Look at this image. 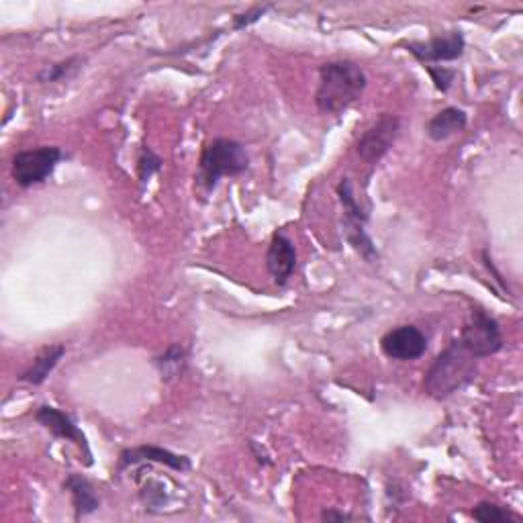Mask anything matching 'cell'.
Masks as SVG:
<instances>
[{
	"mask_svg": "<svg viewBox=\"0 0 523 523\" xmlns=\"http://www.w3.org/2000/svg\"><path fill=\"white\" fill-rule=\"evenodd\" d=\"M368 78L362 66L352 60L327 62L319 68V86L315 103L321 113L338 115L352 107L366 90Z\"/></svg>",
	"mask_w": 523,
	"mask_h": 523,
	"instance_id": "6da1fadb",
	"label": "cell"
},
{
	"mask_svg": "<svg viewBox=\"0 0 523 523\" xmlns=\"http://www.w3.org/2000/svg\"><path fill=\"white\" fill-rule=\"evenodd\" d=\"M479 374V358L460 340H454L425 372L423 393L436 401L448 399L468 387Z\"/></svg>",
	"mask_w": 523,
	"mask_h": 523,
	"instance_id": "7a4b0ae2",
	"label": "cell"
},
{
	"mask_svg": "<svg viewBox=\"0 0 523 523\" xmlns=\"http://www.w3.org/2000/svg\"><path fill=\"white\" fill-rule=\"evenodd\" d=\"M248 168L250 154L242 141L229 137H215L209 144H205L201 152L195 180L205 193H211L221 178L242 176Z\"/></svg>",
	"mask_w": 523,
	"mask_h": 523,
	"instance_id": "3957f363",
	"label": "cell"
},
{
	"mask_svg": "<svg viewBox=\"0 0 523 523\" xmlns=\"http://www.w3.org/2000/svg\"><path fill=\"white\" fill-rule=\"evenodd\" d=\"M338 197L344 207V231H346V240L350 246L368 262H374L378 258V252L372 244V240L366 233V223H368V213L362 209L354 195V186L350 178H344L338 184Z\"/></svg>",
	"mask_w": 523,
	"mask_h": 523,
	"instance_id": "277c9868",
	"label": "cell"
},
{
	"mask_svg": "<svg viewBox=\"0 0 523 523\" xmlns=\"http://www.w3.org/2000/svg\"><path fill=\"white\" fill-rule=\"evenodd\" d=\"M64 160V152L56 146H41L35 150H23L13 156L11 174L17 186L31 188L50 178L58 164Z\"/></svg>",
	"mask_w": 523,
	"mask_h": 523,
	"instance_id": "5b68a950",
	"label": "cell"
},
{
	"mask_svg": "<svg viewBox=\"0 0 523 523\" xmlns=\"http://www.w3.org/2000/svg\"><path fill=\"white\" fill-rule=\"evenodd\" d=\"M460 342L479 360L495 356L505 346L499 321L479 307L472 309L470 321L462 329Z\"/></svg>",
	"mask_w": 523,
	"mask_h": 523,
	"instance_id": "8992f818",
	"label": "cell"
},
{
	"mask_svg": "<svg viewBox=\"0 0 523 523\" xmlns=\"http://www.w3.org/2000/svg\"><path fill=\"white\" fill-rule=\"evenodd\" d=\"M401 133V119L393 113L380 115L358 139L356 152L362 162L376 164L383 160Z\"/></svg>",
	"mask_w": 523,
	"mask_h": 523,
	"instance_id": "52a82bcc",
	"label": "cell"
},
{
	"mask_svg": "<svg viewBox=\"0 0 523 523\" xmlns=\"http://www.w3.org/2000/svg\"><path fill=\"white\" fill-rule=\"evenodd\" d=\"M405 50L421 64H440V62H454L464 56L466 39L462 31H450L446 35H436L427 41H411L405 43Z\"/></svg>",
	"mask_w": 523,
	"mask_h": 523,
	"instance_id": "ba28073f",
	"label": "cell"
},
{
	"mask_svg": "<svg viewBox=\"0 0 523 523\" xmlns=\"http://www.w3.org/2000/svg\"><path fill=\"white\" fill-rule=\"evenodd\" d=\"M380 350L391 360L413 362L427 352V338L415 325H399L380 338Z\"/></svg>",
	"mask_w": 523,
	"mask_h": 523,
	"instance_id": "9c48e42d",
	"label": "cell"
},
{
	"mask_svg": "<svg viewBox=\"0 0 523 523\" xmlns=\"http://www.w3.org/2000/svg\"><path fill=\"white\" fill-rule=\"evenodd\" d=\"M35 421L39 425H43L45 430L50 432L54 438L76 444L82 450L84 458H86V466L92 464V452H90L88 440H86V436L82 434V430L74 423V419L68 413H64L62 409L52 407V405H41L35 411Z\"/></svg>",
	"mask_w": 523,
	"mask_h": 523,
	"instance_id": "30bf717a",
	"label": "cell"
},
{
	"mask_svg": "<svg viewBox=\"0 0 523 523\" xmlns=\"http://www.w3.org/2000/svg\"><path fill=\"white\" fill-rule=\"evenodd\" d=\"M137 464H162V466H168L176 472H186V470H190V466H193V462H190L188 456L176 454V452L166 450L162 446L144 444V446H135V448H125L119 454L117 472H123V470L137 466Z\"/></svg>",
	"mask_w": 523,
	"mask_h": 523,
	"instance_id": "8fae6325",
	"label": "cell"
},
{
	"mask_svg": "<svg viewBox=\"0 0 523 523\" xmlns=\"http://www.w3.org/2000/svg\"><path fill=\"white\" fill-rule=\"evenodd\" d=\"M266 268L278 287H284L297 268V248L284 231H276L266 254Z\"/></svg>",
	"mask_w": 523,
	"mask_h": 523,
	"instance_id": "7c38bea8",
	"label": "cell"
},
{
	"mask_svg": "<svg viewBox=\"0 0 523 523\" xmlns=\"http://www.w3.org/2000/svg\"><path fill=\"white\" fill-rule=\"evenodd\" d=\"M64 491L70 493L72 497V507H74V517L82 519L86 515H92L94 511H99L101 507V499L94 491L92 483L82 477V474H68L66 481H64Z\"/></svg>",
	"mask_w": 523,
	"mask_h": 523,
	"instance_id": "4fadbf2b",
	"label": "cell"
},
{
	"mask_svg": "<svg viewBox=\"0 0 523 523\" xmlns=\"http://www.w3.org/2000/svg\"><path fill=\"white\" fill-rule=\"evenodd\" d=\"M466 125H468V115L464 109L446 107L427 121L425 133L432 141H446V139L458 135L460 131H464Z\"/></svg>",
	"mask_w": 523,
	"mask_h": 523,
	"instance_id": "5bb4252c",
	"label": "cell"
},
{
	"mask_svg": "<svg viewBox=\"0 0 523 523\" xmlns=\"http://www.w3.org/2000/svg\"><path fill=\"white\" fill-rule=\"evenodd\" d=\"M64 354H66V346H62V344L43 348V350L35 356L33 364L19 376V380H23V383L33 385V387L43 385L45 380H47V376H50V374L54 372V368L60 364V360L64 358Z\"/></svg>",
	"mask_w": 523,
	"mask_h": 523,
	"instance_id": "9a60e30c",
	"label": "cell"
},
{
	"mask_svg": "<svg viewBox=\"0 0 523 523\" xmlns=\"http://www.w3.org/2000/svg\"><path fill=\"white\" fill-rule=\"evenodd\" d=\"M154 364L160 370L162 380L170 383V380L184 374L186 364H188V350L182 344H172L164 354L154 358Z\"/></svg>",
	"mask_w": 523,
	"mask_h": 523,
	"instance_id": "2e32d148",
	"label": "cell"
},
{
	"mask_svg": "<svg viewBox=\"0 0 523 523\" xmlns=\"http://www.w3.org/2000/svg\"><path fill=\"white\" fill-rule=\"evenodd\" d=\"M84 64V58L82 56H72L68 60H62V62H56V64H50L45 66L39 74H37V80L41 84H54V82H62V80H68L72 78Z\"/></svg>",
	"mask_w": 523,
	"mask_h": 523,
	"instance_id": "e0dca14e",
	"label": "cell"
},
{
	"mask_svg": "<svg viewBox=\"0 0 523 523\" xmlns=\"http://www.w3.org/2000/svg\"><path fill=\"white\" fill-rule=\"evenodd\" d=\"M472 517L477 521L483 523H511V521H519V515H515L513 511L491 503V501H481L472 507Z\"/></svg>",
	"mask_w": 523,
	"mask_h": 523,
	"instance_id": "ac0fdd59",
	"label": "cell"
},
{
	"mask_svg": "<svg viewBox=\"0 0 523 523\" xmlns=\"http://www.w3.org/2000/svg\"><path fill=\"white\" fill-rule=\"evenodd\" d=\"M162 164L164 160L150 148V146H144L137 156V178L141 184H146L154 174H158L162 170Z\"/></svg>",
	"mask_w": 523,
	"mask_h": 523,
	"instance_id": "d6986e66",
	"label": "cell"
},
{
	"mask_svg": "<svg viewBox=\"0 0 523 523\" xmlns=\"http://www.w3.org/2000/svg\"><path fill=\"white\" fill-rule=\"evenodd\" d=\"M270 9H272L270 5H258V7H252L250 11H246V13H242V15H235L231 29H233V31H244V29L252 27V25L258 23Z\"/></svg>",
	"mask_w": 523,
	"mask_h": 523,
	"instance_id": "ffe728a7",
	"label": "cell"
},
{
	"mask_svg": "<svg viewBox=\"0 0 523 523\" xmlns=\"http://www.w3.org/2000/svg\"><path fill=\"white\" fill-rule=\"evenodd\" d=\"M427 70V74L432 76V82L434 86L440 90V92H448L456 80V70H450V68H444V66H423Z\"/></svg>",
	"mask_w": 523,
	"mask_h": 523,
	"instance_id": "44dd1931",
	"label": "cell"
},
{
	"mask_svg": "<svg viewBox=\"0 0 523 523\" xmlns=\"http://www.w3.org/2000/svg\"><path fill=\"white\" fill-rule=\"evenodd\" d=\"M483 264L487 266V270L495 276V282L499 284V287L509 295V287H507V282H505V278H503V274L497 270V266H495V262H493V258H491V254H489V250H483Z\"/></svg>",
	"mask_w": 523,
	"mask_h": 523,
	"instance_id": "7402d4cb",
	"label": "cell"
},
{
	"mask_svg": "<svg viewBox=\"0 0 523 523\" xmlns=\"http://www.w3.org/2000/svg\"><path fill=\"white\" fill-rule=\"evenodd\" d=\"M321 519L323 521H350L354 519V515L350 513H344V511H334V509H327L321 513Z\"/></svg>",
	"mask_w": 523,
	"mask_h": 523,
	"instance_id": "603a6c76",
	"label": "cell"
}]
</instances>
